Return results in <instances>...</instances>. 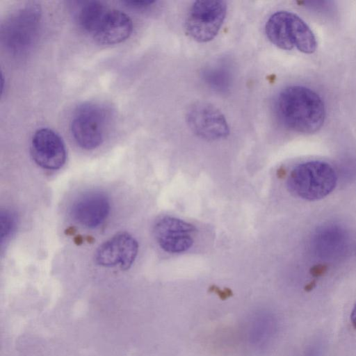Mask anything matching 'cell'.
<instances>
[{
	"instance_id": "obj_8",
	"label": "cell",
	"mask_w": 356,
	"mask_h": 356,
	"mask_svg": "<svg viewBox=\"0 0 356 356\" xmlns=\"http://www.w3.org/2000/svg\"><path fill=\"white\" fill-rule=\"evenodd\" d=\"M196 228L184 220L163 216L155 223L153 229L158 245L168 253H182L189 250L193 243Z\"/></svg>"
},
{
	"instance_id": "obj_13",
	"label": "cell",
	"mask_w": 356,
	"mask_h": 356,
	"mask_svg": "<svg viewBox=\"0 0 356 356\" xmlns=\"http://www.w3.org/2000/svg\"><path fill=\"white\" fill-rule=\"evenodd\" d=\"M347 234L338 225H328L316 232L313 238L315 253L324 259H332L344 252Z\"/></svg>"
},
{
	"instance_id": "obj_17",
	"label": "cell",
	"mask_w": 356,
	"mask_h": 356,
	"mask_svg": "<svg viewBox=\"0 0 356 356\" xmlns=\"http://www.w3.org/2000/svg\"><path fill=\"white\" fill-rule=\"evenodd\" d=\"M16 218L8 210H2L0 214V236L1 241L6 239L15 228Z\"/></svg>"
},
{
	"instance_id": "obj_1",
	"label": "cell",
	"mask_w": 356,
	"mask_h": 356,
	"mask_svg": "<svg viewBox=\"0 0 356 356\" xmlns=\"http://www.w3.org/2000/svg\"><path fill=\"white\" fill-rule=\"evenodd\" d=\"M277 116L288 130L313 134L323 125L326 111L323 100L312 89L291 86L283 89L275 102Z\"/></svg>"
},
{
	"instance_id": "obj_10",
	"label": "cell",
	"mask_w": 356,
	"mask_h": 356,
	"mask_svg": "<svg viewBox=\"0 0 356 356\" xmlns=\"http://www.w3.org/2000/svg\"><path fill=\"white\" fill-rule=\"evenodd\" d=\"M138 251L137 241L131 234L121 232L103 243L95 254L97 264L104 267L129 269L134 262Z\"/></svg>"
},
{
	"instance_id": "obj_9",
	"label": "cell",
	"mask_w": 356,
	"mask_h": 356,
	"mask_svg": "<svg viewBox=\"0 0 356 356\" xmlns=\"http://www.w3.org/2000/svg\"><path fill=\"white\" fill-rule=\"evenodd\" d=\"M31 154L35 163L43 169L55 170L65 164L67 151L62 138L51 129H37L31 138Z\"/></svg>"
},
{
	"instance_id": "obj_2",
	"label": "cell",
	"mask_w": 356,
	"mask_h": 356,
	"mask_svg": "<svg viewBox=\"0 0 356 356\" xmlns=\"http://www.w3.org/2000/svg\"><path fill=\"white\" fill-rule=\"evenodd\" d=\"M337 182V175L330 163L314 160L293 167L287 177L286 186L294 196L307 201H316L332 193Z\"/></svg>"
},
{
	"instance_id": "obj_15",
	"label": "cell",
	"mask_w": 356,
	"mask_h": 356,
	"mask_svg": "<svg viewBox=\"0 0 356 356\" xmlns=\"http://www.w3.org/2000/svg\"><path fill=\"white\" fill-rule=\"evenodd\" d=\"M276 323L268 314H260L252 320L249 328V340L257 346L268 343L275 333Z\"/></svg>"
},
{
	"instance_id": "obj_7",
	"label": "cell",
	"mask_w": 356,
	"mask_h": 356,
	"mask_svg": "<svg viewBox=\"0 0 356 356\" xmlns=\"http://www.w3.org/2000/svg\"><path fill=\"white\" fill-rule=\"evenodd\" d=\"M186 118L191 130L202 139L217 140L229 134L224 115L211 104L204 102L193 104L186 112Z\"/></svg>"
},
{
	"instance_id": "obj_20",
	"label": "cell",
	"mask_w": 356,
	"mask_h": 356,
	"mask_svg": "<svg viewBox=\"0 0 356 356\" xmlns=\"http://www.w3.org/2000/svg\"><path fill=\"white\" fill-rule=\"evenodd\" d=\"M350 320H351L353 326L356 330V302H355V304L353 307V309L352 310V312H351Z\"/></svg>"
},
{
	"instance_id": "obj_5",
	"label": "cell",
	"mask_w": 356,
	"mask_h": 356,
	"mask_svg": "<svg viewBox=\"0 0 356 356\" xmlns=\"http://www.w3.org/2000/svg\"><path fill=\"white\" fill-rule=\"evenodd\" d=\"M41 19L40 8L28 4L14 12L4 23L2 40L8 50L22 54L29 50L38 36Z\"/></svg>"
},
{
	"instance_id": "obj_12",
	"label": "cell",
	"mask_w": 356,
	"mask_h": 356,
	"mask_svg": "<svg viewBox=\"0 0 356 356\" xmlns=\"http://www.w3.org/2000/svg\"><path fill=\"white\" fill-rule=\"evenodd\" d=\"M132 31L133 22L126 13L109 9L92 36L101 44L111 45L126 40Z\"/></svg>"
},
{
	"instance_id": "obj_18",
	"label": "cell",
	"mask_w": 356,
	"mask_h": 356,
	"mask_svg": "<svg viewBox=\"0 0 356 356\" xmlns=\"http://www.w3.org/2000/svg\"><path fill=\"white\" fill-rule=\"evenodd\" d=\"M154 1H125L123 3L132 9L140 10L151 6Z\"/></svg>"
},
{
	"instance_id": "obj_11",
	"label": "cell",
	"mask_w": 356,
	"mask_h": 356,
	"mask_svg": "<svg viewBox=\"0 0 356 356\" xmlns=\"http://www.w3.org/2000/svg\"><path fill=\"white\" fill-rule=\"evenodd\" d=\"M110 202L103 193L90 192L79 198L72 208L73 218L88 228L102 225L108 216Z\"/></svg>"
},
{
	"instance_id": "obj_19",
	"label": "cell",
	"mask_w": 356,
	"mask_h": 356,
	"mask_svg": "<svg viewBox=\"0 0 356 356\" xmlns=\"http://www.w3.org/2000/svg\"><path fill=\"white\" fill-rule=\"evenodd\" d=\"M321 348L318 343H316L309 347L304 356H321Z\"/></svg>"
},
{
	"instance_id": "obj_16",
	"label": "cell",
	"mask_w": 356,
	"mask_h": 356,
	"mask_svg": "<svg viewBox=\"0 0 356 356\" xmlns=\"http://www.w3.org/2000/svg\"><path fill=\"white\" fill-rule=\"evenodd\" d=\"M204 78L210 86L218 90L227 89L230 83V74L225 66L217 65L207 69Z\"/></svg>"
},
{
	"instance_id": "obj_4",
	"label": "cell",
	"mask_w": 356,
	"mask_h": 356,
	"mask_svg": "<svg viewBox=\"0 0 356 356\" xmlns=\"http://www.w3.org/2000/svg\"><path fill=\"white\" fill-rule=\"evenodd\" d=\"M108 122V113L102 105L84 102L79 105L72 115L70 130L76 144L91 150L103 142Z\"/></svg>"
},
{
	"instance_id": "obj_14",
	"label": "cell",
	"mask_w": 356,
	"mask_h": 356,
	"mask_svg": "<svg viewBox=\"0 0 356 356\" xmlns=\"http://www.w3.org/2000/svg\"><path fill=\"white\" fill-rule=\"evenodd\" d=\"M108 10L100 1L84 2L77 13L78 24L83 31L92 35Z\"/></svg>"
},
{
	"instance_id": "obj_6",
	"label": "cell",
	"mask_w": 356,
	"mask_h": 356,
	"mask_svg": "<svg viewBox=\"0 0 356 356\" xmlns=\"http://www.w3.org/2000/svg\"><path fill=\"white\" fill-rule=\"evenodd\" d=\"M227 9L224 1H195L185 19L186 33L198 42L212 40L223 24Z\"/></svg>"
},
{
	"instance_id": "obj_3",
	"label": "cell",
	"mask_w": 356,
	"mask_h": 356,
	"mask_svg": "<svg viewBox=\"0 0 356 356\" xmlns=\"http://www.w3.org/2000/svg\"><path fill=\"white\" fill-rule=\"evenodd\" d=\"M265 32L270 42L281 49L296 47L307 54L316 50L317 41L313 31L293 13L281 10L273 13L266 22Z\"/></svg>"
}]
</instances>
